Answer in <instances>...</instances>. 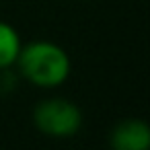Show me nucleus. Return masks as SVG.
<instances>
[{
  "mask_svg": "<svg viewBox=\"0 0 150 150\" xmlns=\"http://www.w3.org/2000/svg\"><path fill=\"white\" fill-rule=\"evenodd\" d=\"M21 52V39L19 33L8 25L0 21V70L11 68Z\"/></svg>",
  "mask_w": 150,
  "mask_h": 150,
  "instance_id": "4",
  "label": "nucleus"
},
{
  "mask_svg": "<svg viewBox=\"0 0 150 150\" xmlns=\"http://www.w3.org/2000/svg\"><path fill=\"white\" fill-rule=\"evenodd\" d=\"M35 125L54 138H70L80 129L82 115L80 109L64 99H47L35 109Z\"/></svg>",
  "mask_w": 150,
  "mask_h": 150,
  "instance_id": "2",
  "label": "nucleus"
},
{
  "mask_svg": "<svg viewBox=\"0 0 150 150\" xmlns=\"http://www.w3.org/2000/svg\"><path fill=\"white\" fill-rule=\"evenodd\" d=\"M113 150H148L150 127L140 119H125L111 132Z\"/></svg>",
  "mask_w": 150,
  "mask_h": 150,
  "instance_id": "3",
  "label": "nucleus"
},
{
  "mask_svg": "<svg viewBox=\"0 0 150 150\" xmlns=\"http://www.w3.org/2000/svg\"><path fill=\"white\" fill-rule=\"evenodd\" d=\"M17 62L21 74L43 88L62 84L70 74L68 54L52 41H33L27 47H21Z\"/></svg>",
  "mask_w": 150,
  "mask_h": 150,
  "instance_id": "1",
  "label": "nucleus"
}]
</instances>
